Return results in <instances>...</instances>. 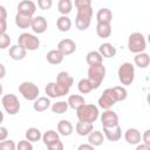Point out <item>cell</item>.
<instances>
[{"label":"cell","mask_w":150,"mask_h":150,"mask_svg":"<svg viewBox=\"0 0 150 150\" xmlns=\"http://www.w3.org/2000/svg\"><path fill=\"white\" fill-rule=\"evenodd\" d=\"M71 0H59L57 2V11L61 15H68L73 9Z\"/></svg>","instance_id":"1f68e13d"},{"label":"cell","mask_w":150,"mask_h":150,"mask_svg":"<svg viewBox=\"0 0 150 150\" xmlns=\"http://www.w3.org/2000/svg\"><path fill=\"white\" fill-rule=\"evenodd\" d=\"M35 11H36V5L32 0H22L18 5V12L19 13H23V14H28V15L33 16Z\"/></svg>","instance_id":"ac0fdd59"},{"label":"cell","mask_w":150,"mask_h":150,"mask_svg":"<svg viewBox=\"0 0 150 150\" xmlns=\"http://www.w3.org/2000/svg\"><path fill=\"white\" fill-rule=\"evenodd\" d=\"M148 42H149V43H150V34H149V35H148Z\"/></svg>","instance_id":"c3c4849f"},{"label":"cell","mask_w":150,"mask_h":150,"mask_svg":"<svg viewBox=\"0 0 150 150\" xmlns=\"http://www.w3.org/2000/svg\"><path fill=\"white\" fill-rule=\"evenodd\" d=\"M25 136H26V138H27L28 141H30L32 143L42 139V134H41V131H40L38 128H34V127L28 128V129L26 130Z\"/></svg>","instance_id":"d6a6232c"},{"label":"cell","mask_w":150,"mask_h":150,"mask_svg":"<svg viewBox=\"0 0 150 150\" xmlns=\"http://www.w3.org/2000/svg\"><path fill=\"white\" fill-rule=\"evenodd\" d=\"M8 54H9V57L12 60H14V61H21V60H23L26 57L27 49H25L23 47H21L18 43V45H14V46H11L9 47Z\"/></svg>","instance_id":"2e32d148"},{"label":"cell","mask_w":150,"mask_h":150,"mask_svg":"<svg viewBox=\"0 0 150 150\" xmlns=\"http://www.w3.org/2000/svg\"><path fill=\"white\" fill-rule=\"evenodd\" d=\"M18 43L27 50H36L40 47V39L30 33H21L18 38Z\"/></svg>","instance_id":"30bf717a"},{"label":"cell","mask_w":150,"mask_h":150,"mask_svg":"<svg viewBox=\"0 0 150 150\" xmlns=\"http://www.w3.org/2000/svg\"><path fill=\"white\" fill-rule=\"evenodd\" d=\"M1 104L5 111L9 115H16L21 108L19 98L14 94H5L1 98Z\"/></svg>","instance_id":"ba28073f"},{"label":"cell","mask_w":150,"mask_h":150,"mask_svg":"<svg viewBox=\"0 0 150 150\" xmlns=\"http://www.w3.org/2000/svg\"><path fill=\"white\" fill-rule=\"evenodd\" d=\"M56 27L60 32H68L71 28V20L68 18V15H61L56 20Z\"/></svg>","instance_id":"4dcf8cb0"},{"label":"cell","mask_w":150,"mask_h":150,"mask_svg":"<svg viewBox=\"0 0 150 150\" xmlns=\"http://www.w3.org/2000/svg\"><path fill=\"white\" fill-rule=\"evenodd\" d=\"M16 149H18V150H32V149H33V144H32L30 141H28V139L26 138V139H22V141H20V142L18 143Z\"/></svg>","instance_id":"74e56055"},{"label":"cell","mask_w":150,"mask_h":150,"mask_svg":"<svg viewBox=\"0 0 150 150\" xmlns=\"http://www.w3.org/2000/svg\"><path fill=\"white\" fill-rule=\"evenodd\" d=\"M0 68H1V75H0V77L4 79V77H5V74H6V71H5V66H4V64H0Z\"/></svg>","instance_id":"bcb514c9"},{"label":"cell","mask_w":150,"mask_h":150,"mask_svg":"<svg viewBox=\"0 0 150 150\" xmlns=\"http://www.w3.org/2000/svg\"><path fill=\"white\" fill-rule=\"evenodd\" d=\"M93 7L87 8H80L77 9L76 18H75V26L79 30H86L89 28L93 19Z\"/></svg>","instance_id":"277c9868"},{"label":"cell","mask_w":150,"mask_h":150,"mask_svg":"<svg viewBox=\"0 0 150 150\" xmlns=\"http://www.w3.org/2000/svg\"><path fill=\"white\" fill-rule=\"evenodd\" d=\"M86 61L89 66H97V64H102L103 62V56L101 55V53L98 50H90L87 55H86Z\"/></svg>","instance_id":"d4e9b609"},{"label":"cell","mask_w":150,"mask_h":150,"mask_svg":"<svg viewBox=\"0 0 150 150\" xmlns=\"http://www.w3.org/2000/svg\"><path fill=\"white\" fill-rule=\"evenodd\" d=\"M32 30L36 34H42L47 30L48 28V23H47V20L45 19V16L42 15H38V16H34L33 18V21H32V26H30Z\"/></svg>","instance_id":"4fadbf2b"},{"label":"cell","mask_w":150,"mask_h":150,"mask_svg":"<svg viewBox=\"0 0 150 150\" xmlns=\"http://www.w3.org/2000/svg\"><path fill=\"white\" fill-rule=\"evenodd\" d=\"M142 141H143V143L150 145V129H148V130H145V131L143 132V135H142Z\"/></svg>","instance_id":"b9f144b4"},{"label":"cell","mask_w":150,"mask_h":150,"mask_svg":"<svg viewBox=\"0 0 150 150\" xmlns=\"http://www.w3.org/2000/svg\"><path fill=\"white\" fill-rule=\"evenodd\" d=\"M33 18L32 15H28V14H23V13H16L15 15V25L21 28V29H26V28H29L32 26V21H33Z\"/></svg>","instance_id":"e0dca14e"},{"label":"cell","mask_w":150,"mask_h":150,"mask_svg":"<svg viewBox=\"0 0 150 150\" xmlns=\"http://www.w3.org/2000/svg\"><path fill=\"white\" fill-rule=\"evenodd\" d=\"M134 62H135V64H136L137 67L144 69V68H146V67L150 64V56H149L146 53H144V52L137 53V54L135 55V57H134Z\"/></svg>","instance_id":"83f0119b"},{"label":"cell","mask_w":150,"mask_h":150,"mask_svg":"<svg viewBox=\"0 0 150 150\" xmlns=\"http://www.w3.org/2000/svg\"><path fill=\"white\" fill-rule=\"evenodd\" d=\"M47 148L49 150H63V143L61 141H57L56 143H54V144H52V145H49Z\"/></svg>","instance_id":"60d3db41"},{"label":"cell","mask_w":150,"mask_h":150,"mask_svg":"<svg viewBox=\"0 0 150 150\" xmlns=\"http://www.w3.org/2000/svg\"><path fill=\"white\" fill-rule=\"evenodd\" d=\"M77 89H79V91H80L81 94H88V93H90L94 88H93L91 82H90L89 79L87 77V79H81V80L79 81V83H77Z\"/></svg>","instance_id":"e575fe53"},{"label":"cell","mask_w":150,"mask_h":150,"mask_svg":"<svg viewBox=\"0 0 150 150\" xmlns=\"http://www.w3.org/2000/svg\"><path fill=\"white\" fill-rule=\"evenodd\" d=\"M79 150H93L94 149V145L93 144H81V145H79V148H77Z\"/></svg>","instance_id":"ee69618b"},{"label":"cell","mask_w":150,"mask_h":150,"mask_svg":"<svg viewBox=\"0 0 150 150\" xmlns=\"http://www.w3.org/2000/svg\"><path fill=\"white\" fill-rule=\"evenodd\" d=\"M128 91L124 87H112V88H107L103 90L102 95L98 97V105L102 109H110L116 102H122L127 98Z\"/></svg>","instance_id":"7a4b0ae2"},{"label":"cell","mask_w":150,"mask_h":150,"mask_svg":"<svg viewBox=\"0 0 150 150\" xmlns=\"http://www.w3.org/2000/svg\"><path fill=\"white\" fill-rule=\"evenodd\" d=\"M0 149L1 150H15L16 149V145L14 143V141L12 139H5V141H1L0 142Z\"/></svg>","instance_id":"8d00e7d4"},{"label":"cell","mask_w":150,"mask_h":150,"mask_svg":"<svg viewBox=\"0 0 150 150\" xmlns=\"http://www.w3.org/2000/svg\"><path fill=\"white\" fill-rule=\"evenodd\" d=\"M104 137H105V136H103V134H102L101 131H98V130H93V131L88 135V143L93 144L94 146H100V145L103 143Z\"/></svg>","instance_id":"f546056e"},{"label":"cell","mask_w":150,"mask_h":150,"mask_svg":"<svg viewBox=\"0 0 150 150\" xmlns=\"http://www.w3.org/2000/svg\"><path fill=\"white\" fill-rule=\"evenodd\" d=\"M103 134H104V136L108 141L117 142L122 137V129H121L120 124L116 125V127H111V128H104L103 127Z\"/></svg>","instance_id":"5bb4252c"},{"label":"cell","mask_w":150,"mask_h":150,"mask_svg":"<svg viewBox=\"0 0 150 150\" xmlns=\"http://www.w3.org/2000/svg\"><path fill=\"white\" fill-rule=\"evenodd\" d=\"M96 20H97V22H111L112 12L107 7H102L96 13Z\"/></svg>","instance_id":"4316f807"},{"label":"cell","mask_w":150,"mask_h":150,"mask_svg":"<svg viewBox=\"0 0 150 150\" xmlns=\"http://www.w3.org/2000/svg\"><path fill=\"white\" fill-rule=\"evenodd\" d=\"M146 48V40L144 38V35L139 32H134L129 35L128 39V49L129 52L137 54V53H142L144 52Z\"/></svg>","instance_id":"5b68a950"},{"label":"cell","mask_w":150,"mask_h":150,"mask_svg":"<svg viewBox=\"0 0 150 150\" xmlns=\"http://www.w3.org/2000/svg\"><path fill=\"white\" fill-rule=\"evenodd\" d=\"M96 34L98 38L107 39L111 35V25L110 22H97L96 25Z\"/></svg>","instance_id":"44dd1931"},{"label":"cell","mask_w":150,"mask_h":150,"mask_svg":"<svg viewBox=\"0 0 150 150\" xmlns=\"http://www.w3.org/2000/svg\"><path fill=\"white\" fill-rule=\"evenodd\" d=\"M11 38L7 33H0V48L1 49H6L8 47H11Z\"/></svg>","instance_id":"d590c367"},{"label":"cell","mask_w":150,"mask_h":150,"mask_svg":"<svg viewBox=\"0 0 150 150\" xmlns=\"http://www.w3.org/2000/svg\"><path fill=\"white\" fill-rule=\"evenodd\" d=\"M98 52L101 53V55L105 59H111L116 55V48L109 43V42H104L98 47Z\"/></svg>","instance_id":"484cf974"},{"label":"cell","mask_w":150,"mask_h":150,"mask_svg":"<svg viewBox=\"0 0 150 150\" xmlns=\"http://www.w3.org/2000/svg\"><path fill=\"white\" fill-rule=\"evenodd\" d=\"M57 49L64 55H70L76 50V43L71 39H62L57 43Z\"/></svg>","instance_id":"7c38bea8"},{"label":"cell","mask_w":150,"mask_h":150,"mask_svg":"<svg viewBox=\"0 0 150 150\" xmlns=\"http://www.w3.org/2000/svg\"><path fill=\"white\" fill-rule=\"evenodd\" d=\"M76 116H77L79 121L94 123V122L98 118L100 111H98V108H97L95 104L84 103L82 107H80V108L76 110Z\"/></svg>","instance_id":"3957f363"},{"label":"cell","mask_w":150,"mask_h":150,"mask_svg":"<svg viewBox=\"0 0 150 150\" xmlns=\"http://www.w3.org/2000/svg\"><path fill=\"white\" fill-rule=\"evenodd\" d=\"M74 5H75L76 9L91 7V0H75L74 1Z\"/></svg>","instance_id":"ab89813d"},{"label":"cell","mask_w":150,"mask_h":150,"mask_svg":"<svg viewBox=\"0 0 150 150\" xmlns=\"http://www.w3.org/2000/svg\"><path fill=\"white\" fill-rule=\"evenodd\" d=\"M75 130H76V134L80 136H88L94 130V125L93 123H89V122L79 121L75 125Z\"/></svg>","instance_id":"7402d4cb"},{"label":"cell","mask_w":150,"mask_h":150,"mask_svg":"<svg viewBox=\"0 0 150 150\" xmlns=\"http://www.w3.org/2000/svg\"><path fill=\"white\" fill-rule=\"evenodd\" d=\"M68 104H69V107L71 108V109H74V110H77L80 107H82L84 103H86V100H84V97L83 96H81V95H79V94H74V95H70L69 97H68Z\"/></svg>","instance_id":"f1b7e54d"},{"label":"cell","mask_w":150,"mask_h":150,"mask_svg":"<svg viewBox=\"0 0 150 150\" xmlns=\"http://www.w3.org/2000/svg\"><path fill=\"white\" fill-rule=\"evenodd\" d=\"M74 83V79L69 75L67 71H60L56 76V82H49L45 91L48 97L50 98H56V97H62L69 93L70 87Z\"/></svg>","instance_id":"6da1fadb"},{"label":"cell","mask_w":150,"mask_h":150,"mask_svg":"<svg viewBox=\"0 0 150 150\" xmlns=\"http://www.w3.org/2000/svg\"><path fill=\"white\" fill-rule=\"evenodd\" d=\"M118 80L123 86H130L135 80V66L131 62H124L117 70Z\"/></svg>","instance_id":"8992f818"},{"label":"cell","mask_w":150,"mask_h":150,"mask_svg":"<svg viewBox=\"0 0 150 150\" xmlns=\"http://www.w3.org/2000/svg\"><path fill=\"white\" fill-rule=\"evenodd\" d=\"M101 123L104 128L116 127L118 125V115L110 109H105L101 115Z\"/></svg>","instance_id":"8fae6325"},{"label":"cell","mask_w":150,"mask_h":150,"mask_svg":"<svg viewBox=\"0 0 150 150\" xmlns=\"http://www.w3.org/2000/svg\"><path fill=\"white\" fill-rule=\"evenodd\" d=\"M53 6V0H38V7L42 11H48Z\"/></svg>","instance_id":"f35d334b"},{"label":"cell","mask_w":150,"mask_h":150,"mask_svg":"<svg viewBox=\"0 0 150 150\" xmlns=\"http://www.w3.org/2000/svg\"><path fill=\"white\" fill-rule=\"evenodd\" d=\"M124 139L127 141L128 144L137 145L138 143H141L142 136H141V132H139L138 129H136V128H129L125 131V134H124Z\"/></svg>","instance_id":"9a60e30c"},{"label":"cell","mask_w":150,"mask_h":150,"mask_svg":"<svg viewBox=\"0 0 150 150\" xmlns=\"http://www.w3.org/2000/svg\"><path fill=\"white\" fill-rule=\"evenodd\" d=\"M68 108H69L68 101L67 102L66 101H57V102H55V103H53L50 105L52 111L55 112V114H59V115L60 114H64L68 110Z\"/></svg>","instance_id":"836d02e7"},{"label":"cell","mask_w":150,"mask_h":150,"mask_svg":"<svg viewBox=\"0 0 150 150\" xmlns=\"http://www.w3.org/2000/svg\"><path fill=\"white\" fill-rule=\"evenodd\" d=\"M49 107H50V97H47V96H40L33 103V109L38 112L46 111Z\"/></svg>","instance_id":"d6986e66"},{"label":"cell","mask_w":150,"mask_h":150,"mask_svg":"<svg viewBox=\"0 0 150 150\" xmlns=\"http://www.w3.org/2000/svg\"><path fill=\"white\" fill-rule=\"evenodd\" d=\"M146 102H148V104L150 105V93L146 95Z\"/></svg>","instance_id":"7dc6e473"},{"label":"cell","mask_w":150,"mask_h":150,"mask_svg":"<svg viewBox=\"0 0 150 150\" xmlns=\"http://www.w3.org/2000/svg\"><path fill=\"white\" fill-rule=\"evenodd\" d=\"M105 77V67L102 64H97V66H89L88 69V79L93 84L94 89L100 88V86L102 84L103 80Z\"/></svg>","instance_id":"52a82bcc"},{"label":"cell","mask_w":150,"mask_h":150,"mask_svg":"<svg viewBox=\"0 0 150 150\" xmlns=\"http://www.w3.org/2000/svg\"><path fill=\"white\" fill-rule=\"evenodd\" d=\"M19 93L22 95V97L27 101H35L39 97L40 89L39 87L29 81H23L19 86Z\"/></svg>","instance_id":"9c48e42d"},{"label":"cell","mask_w":150,"mask_h":150,"mask_svg":"<svg viewBox=\"0 0 150 150\" xmlns=\"http://www.w3.org/2000/svg\"><path fill=\"white\" fill-rule=\"evenodd\" d=\"M8 136V130L6 127H0V142L1 141H5Z\"/></svg>","instance_id":"7bdbcfd3"},{"label":"cell","mask_w":150,"mask_h":150,"mask_svg":"<svg viewBox=\"0 0 150 150\" xmlns=\"http://www.w3.org/2000/svg\"><path fill=\"white\" fill-rule=\"evenodd\" d=\"M136 149L137 150H150V145H148V144H145V143H143V144H137L136 145Z\"/></svg>","instance_id":"f6af8a7d"},{"label":"cell","mask_w":150,"mask_h":150,"mask_svg":"<svg viewBox=\"0 0 150 150\" xmlns=\"http://www.w3.org/2000/svg\"><path fill=\"white\" fill-rule=\"evenodd\" d=\"M46 59H47V61H48L50 64H60V63L63 61L64 55L56 48V49L49 50V52L46 54Z\"/></svg>","instance_id":"603a6c76"},{"label":"cell","mask_w":150,"mask_h":150,"mask_svg":"<svg viewBox=\"0 0 150 150\" xmlns=\"http://www.w3.org/2000/svg\"><path fill=\"white\" fill-rule=\"evenodd\" d=\"M42 141H43V144L46 146H49L54 143H56L57 141H60V134L59 131H55V130H47L43 135H42Z\"/></svg>","instance_id":"cb8c5ba5"},{"label":"cell","mask_w":150,"mask_h":150,"mask_svg":"<svg viewBox=\"0 0 150 150\" xmlns=\"http://www.w3.org/2000/svg\"><path fill=\"white\" fill-rule=\"evenodd\" d=\"M57 131H59V134L61 136L67 137V136H70L73 134L74 127H73V124H71L70 121H68V120H61L57 123Z\"/></svg>","instance_id":"ffe728a7"}]
</instances>
